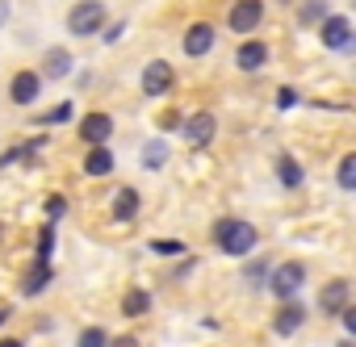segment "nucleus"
I'll return each mask as SVG.
<instances>
[{"label": "nucleus", "mask_w": 356, "mask_h": 347, "mask_svg": "<svg viewBox=\"0 0 356 347\" xmlns=\"http://www.w3.org/2000/svg\"><path fill=\"white\" fill-rule=\"evenodd\" d=\"M134 214H138V193L126 185V189L113 197V218H118V222H134Z\"/></svg>", "instance_id": "a211bd4d"}, {"label": "nucleus", "mask_w": 356, "mask_h": 347, "mask_svg": "<svg viewBox=\"0 0 356 347\" xmlns=\"http://www.w3.org/2000/svg\"><path fill=\"white\" fill-rule=\"evenodd\" d=\"M235 63H239V71H256V67L268 63V46L264 42H243L239 55H235Z\"/></svg>", "instance_id": "dca6fc26"}, {"label": "nucleus", "mask_w": 356, "mask_h": 347, "mask_svg": "<svg viewBox=\"0 0 356 347\" xmlns=\"http://www.w3.org/2000/svg\"><path fill=\"white\" fill-rule=\"evenodd\" d=\"M5 322H9V310H5V305H0V326H5Z\"/></svg>", "instance_id": "f704fd0d"}, {"label": "nucleus", "mask_w": 356, "mask_h": 347, "mask_svg": "<svg viewBox=\"0 0 356 347\" xmlns=\"http://www.w3.org/2000/svg\"><path fill=\"white\" fill-rule=\"evenodd\" d=\"M339 189H343V193L356 189V155H343V159H339Z\"/></svg>", "instance_id": "4be33fe9"}, {"label": "nucleus", "mask_w": 356, "mask_h": 347, "mask_svg": "<svg viewBox=\"0 0 356 347\" xmlns=\"http://www.w3.org/2000/svg\"><path fill=\"white\" fill-rule=\"evenodd\" d=\"M67 117H72V101H63V105H55V109H51L47 117H38V121H42V126H63Z\"/></svg>", "instance_id": "a878e982"}, {"label": "nucleus", "mask_w": 356, "mask_h": 347, "mask_svg": "<svg viewBox=\"0 0 356 347\" xmlns=\"http://www.w3.org/2000/svg\"><path fill=\"white\" fill-rule=\"evenodd\" d=\"M105 347H138V339H134V335H118V339L105 343Z\"/></svg>", "instance_id": "7c9ffc66"}, {"label": "nucleus", "mask_w": 356, "mask_h": 347, "mask_svg": "<svg viewBox=\"0 0 356 347\" xmlns=\"http://www.w3.org/2000/svg\"><path fill=\"white\" fill-rule=\"evenodd\" d=\"M260 22H264V5H260V0H235L231 13H227V26L235 34H252Z\"/></svg>", "instance_id": "39448f33"}, {"label": "nucleus", "mask_w": 356, "mask_h": 347, "mask_svg": "<svg viewBox=\"0 0 356 347\" xmlns=\"http://www.w3.org/2000/svg\"><path fill=\"white\" fill-rule=\"evenodd\" d=\"M214 243L227 251V255H248L256 247V226L243 222V218H222L214 226Z\"/></svg>", "instance_id": "f257e3e1"}, {"label": "nucleus", "mask_w": 356, "mask_h": 347, "mask_svg": "<svg viewBox=\"0 0 356 347\" xmlns=\"http://www.w3.org/2000/svg\"><path fill=\"white\" fill-rule=\"evenodd\" d=\"M302 285H306V264H298V260H289V264L273 268V272H268V280H264V289H268L277 301L298 297V293H302Z\"/></svg>", "instance_id": "f03ea898"}, {"label": "nucleus", "mask_w": 356, "mask_h": 347, "mask_svg": "<svg viewBox=\"0 0 356 347\" xmlns=\"http://www.w3.org/2000/svg\"><path fill=\"white\" fill-rule=\"evenodd\" d=\"M80 134H84L88 146L109 142V134H113V117H109V113H88V117L80 121Z\"/></svg>", "instance_id": "9b49d317"}, {"label": "nucleus", "mask_w": 356, "mask_h": 347, "mask_svg": "<svg viewBox=\"0 0 356 347\" xmlns=\"http://www.w3.org/2000/svg\"><path fill=\"white\" fill-rule=\"evenodd\" d=\"M243 280H248L252 289H264V280H268V264H264V260H252V264H243Z\"/></svg>", "instance_id": "412c9836"}, {"label": "nucleus", "mask_w": 356, "mask_h": 347, "mask_svg": "<svg viewBox=\"0 0 356 347\" xmlns=\"http://www.w3.org/2000/svg\"><path fill=\"white\" fill-rule=\"evenodd\" d=\"M277 180H281L285 189H302L306 171H302V163H298L293 155H277Z\"/></svg>", "instance_id": "2eb2a0df"}, {"label": "nucleus", "mask_w": 356, "mask_h": 347, "mask_svg": "<svg viewBox=\"0 0 356 347\" xmlns=\"http://www.w3.org/2000/svg\"><path fill=\"white\" fill-rule=\"evenodd\" d=\"M122 30H126V26H109V30H101V34H105V42H118V38H122Z\"/></svg>", "instance_id": "2f4dec72"}, {"label": "nucleus", "mask_w": 356, "mask_h": 347, "mask_svg": "<svg viewBox=\"0 0 356 347\" xmlns=\"http://www.w3.org/2000/svg\"><path fill=\"white\" fill-rule=\"evenodd\" d=\"M51 280H55V272H51V260H34V268L22 276V293H26V297H38V293H42Z\"/></svg>", "instance_id": "f8f14e48"}, {"label": "nucleus", "mask_w": 356, "mask_h": 347, "mask_svg": "<svg viewBox=\"0 0 356 347\" xmlns=\"http://www.w3.org/2000/svg\"><path fill=\"white\" fill-rule=\"evenodd\" d=\"M172 84H176L172 63L155 59V63H147V67H143V92H147V96H168V92H172Z\"/></svg>", "instance_id": "423d86ee"}, {"label": "nucleus", "mask_w": 356, "mask_h": 347, "mask_svg": "<svg viewBox=\"0 0 356 347\" xmlns=\"http://www.w3.org/2000/svg\"><path fill=\"white\" fill-rule=\"evenodd\" d=\"M181 121H185V126H181V134H185V142H189V146H206V142L218 134V121H214V113H206V109H202V113H193V117H181Z\"/></svg>", "instance_id": "0eeeda50"}, {"label": "nucleus", "mask_w": 356, "mask_h": 347, "mask_svg": "<svg viewBox=\"0 0 356 347\" xmlns=\"http://www.w3.org/2000/svg\"><path fill=\"white\" fill-rule=\"evenodd\" d=\"M38 92H42V76H38V71H17L13 84H9V96H13L17 105H34Z\"/></svg>", "instance_id": "9d476101"}, {"label": "nucleus", "mask_w": 356, "mask_h": 347, "mask_svg": "<svg viewBox=\"0 0 356 347\" xmlns=\"http://www.w3.org/2000/svg\"><path fill=\"white\" fill-rule=\"evenodd\" d=\"M318 17H327V0H306V5H302V22L314 26Z\"/></svg>", "instance_id": "393cba45"}, {"label": "nucleus", "mask_w": 356, "mask_h": 347, "mask_svg": "<svg viewBox=\"0 0 356 347\" xmlns=\"http://www.w3.org/2000/svg\"><path fill=\"white\" fill-rule=\"evenodd\" d=\"M151 310V293L147 289H130L126 297H122V314L126 318H138V314H147Z\"/></svg>", "instance_id": "6ab92c4d"}, {"label": "nucleus", "mask_w": 356, "mask_h": 347, "mask_svg": "<svg viewBox=\"0 0 356 347\" xmlns=\"http://www.w3.org/2000/svg\"><path fill=\"white\" fill-rule=\"evenodd\" d=\"M339 347H352V343H348V339H343V343H339Z\"/></svg>", "instance_id": "c9c22d12"}, {"label": "nucleus", "mask_w": 356, "mask_h": 347, "mask_svg": "<svg viewBox=\"0 0 356 347\" xmlns=\"http://www.w3.org/2000/svg\"><path fill=\"white\" fill-rule=\"evenodd\" d=\"M302 322H306V314H302V305H298V301L289 297V301H285V305L277 310V318H273V330H277V335H293V330H298Z\"/></svg>", "instance_id": "4468645a"}, {"label": "nucleus", "mask_w": 356, "mask_h": 347, "mask_svg": "<svg viewBox=\"0 0 356 347\" xmlns=\"http://www.w3.org/2000/svg\"><path fill=\"white\" fill-rule=\"evenodd\" d=\"M339 318H343V330L352 335V330H356V310H352V305H343V310H339Z\"/></svg>", "instance_id": "c756f323"}, {"label": "nucleus", "mask_w": 356, "mask_h": 347, "mask_svg": "<svg viewBox=\"0 0 356 347\" xmlns=\"http://www.w3.org/2000/svg\"><path fill=\"white\" fill-rule=\"evenodd\" d=\"M318 38H323V46L327 51H343V55H352V22L343 17V13H327L323 17V26H318Z\"/></svg>", "instance_id": "20e7f679"}, {"label": "nucleus", "mask_w": 356, "mask_h": 347, "mask_svg": "<svg viewBox=\"0 0 356 347\" xmlns=\"http://www.w3.org/2000/svg\"><path fill=\"white\" fill-rule=\"evenodd\" d=\"M109 171H113V151L105 142L88 146V155H84V176H109Z\"/></svg>", "instance_id": "ddd939ff"}, {"label": "nucleus", "mask_w": 356, "mask_h": 347, "mask_svg": "<svg viewBox=\"0 0 356 347\" xmlns=\"http://www.w3.org/2000/svg\"><path fill=\"white\" fill-rule=\"evenodd\" d=\"M67 30H72L76 38L101 34V30H105V5H101V0H80V5L67 13Z\"/></svg>", "instance_id": "7ed1b4c3"}, {"label": "nucleus", "mask_w": 356, "mask_h": 347, "mask_svg": "<svg viewBox=\"0 0 356 347\" xmlns=\"http://www.w3.org/2000/svg\"><path fill=\"white\" fill-rule=\"evenodd\" d=\"M42 210H47V218H51V222H59V218L67 214V201H63V197H47V201H42Z\"/></svg>", "instance_id": "cd10ccee"}, {"label": "nucleus", "mask_w": 356, "mask_h": 347, "mask_svg": "<svg viewBox=\"0 0 356 347\" xmlns=\"http://www.w3.org/2000/svg\"><path fill=\"white\" fill-rule=\"evenodd\" d=\"M151 251H155V255H185V243H176V239H155Z\"/></svg>", "instance_id": "bb28decb"}, {"label": "nucleus", "mask_w": 356, "mask_h": 347, "mask_svg": "<svg viewBox=\"0 0 356 347\" xmlns=\"http://www.w3.org/2000/svg\"><path fill=\"white\" fill-rule=\"evenodd\" d=\"M163 163H168V146H163V142H147V146H143V167L155 171V167H163Z\"/></svg>", "instance_id": "aec40b11"}, {"label": "nucleus", "mask_w": 356, "mask_h": 347, "mask_svg": "<svg viewBox=\"0 0 356 347\" xmlns=\"http://www.w3.org/2000/svg\"><path fill=\"white\" fill-rule=\"evenodd\" d=\"M55 255V222H47L42 226V235H38V251H34V260H51Z\"/></svg>", "instance_id": "5701e85b"}, {"label": "nucleus", "mask_w": 356, "mask_h": 347, "mask_svg": "<svg viewBox=\"0 0 356 347\" xmlns=\"http://www.w3.org/2000/svg\"><path fill=\"white\" fill-rule=\"evenodd\" d=\"M72 71V51H63V46H55L47 59H42V76L47 80H63Z\"/></svg>", "instance_id": "f3484780"}, {"label": "nucleus", "mask_w": 356, "mask_h": 347, "mask_svg": "<svg viewBox=\"0 0 356 347\" xmlns=\"http://www.w3.org/2000/svg\"><path fill=\"white\" fill-rule=\"evenodd\" d=\"M210 46H214V26L210 22H193L189 34H185V55L202 59V55H210Z\"/></svg>", "instance_id": "1a4fd4ad"}, {"label": "nucleus", "mask_w": 356, "mask_h": 347, "mask_svg": "<svg viewBox=\"0 0 356 347\" xmlns=\"http://www.w3.org/2000/svg\"><path fill=\"white\" fill-rule=\"evenodd\" d=\"M109 339H105V330L101 326H88V330H80V339H76V347H105Z\"/></svg>", "instance_id": "b1692460"}, {"label": "nucleus", "mask_w": 356, "mask_h": 347, "mask_svg": "<svg viewBox=\"0 0 356 347\" xmlns=\"http://www.w3.org/2000/svg\"><path fill=\"white\" fill-rule=\"evenodd\" d=\"M348 301H352V285H348L343 276L327 280V285H323V293H318V310H323V314H331V318H335Z\"/></svg>", "instance_id": "6e6552de"}, {"label": "nucleus", "mask_w": 356, "mask_h": 347, "mask_svg": "<svg viewBox=\"0 0 356 347\" xmlns=\"http://www.w3.org/2000/svg\"><path fill=\"white\" fill-rule=\"evenodd\" d=\"M5 17H9V5H5V0H0V26H5Z\"/></svg>", "instance_id": "72a5a7b5"}, {"label": "nucleus", "mask_w": 356, "mask_h": 347, "mask_svg": "<svg viewBox=\"0 0 356 347\" xmlns=\"http://www.w3.org/2000/svg\"><path fill=\"white\" fill-rule=\"evenodd\" d=\"M0 347H26L22 339H0Z\"/></svg>", "instance_id": "473e14b6"}, {"label": "nucleus", "mask_w": 356, "mask_h": 347, "mask_svg": "<svg viewBox=\"0 0 356 347\" xmlns=\"http://www.w3.org/2000/svg\"><path fill=\"white\" fill-rule=\"evenodd\" d=\"M289 105H298V92L293 88H281L277 92V109H289Z\"/></svg>", "instance_id": "c85d7f7f"}]
</instances>
